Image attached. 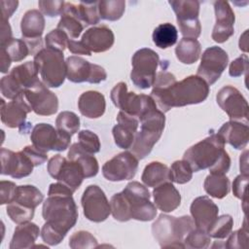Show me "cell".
Listing matches in <instances>:
<instances>
[{
	"label": "cell",
	"instance_id": "cell-1",
	"mask_svg": "<svg viewBox=\"0 0 249 249\" xmlns=\"http://www.w3.org/2000/svg\"><path fill=\"white\" fill-rule=\"evenodd\" d=\"M151 91L157 107L166 113L173 107H183L203 102L209 94V85L196 75L177 82L175 76L165 70L157 73Z\"/></svg>",
	"mask_w": 249,
	"mask_h": 249
},
{
	"label": "cell",
	"instance_id": "cell-2",
	"mask_svg": "<svg viewBox=\"0 0 249 249\" xmlns=\"http://www.w3.org/2000/svg\"><path fill=\"white\" fill-rule=\"evenodd\" d=\"M73 191L61 182L49 187L48 197L43 203L42 215L45 224L63 236L76 225L78 207L72 196Z\"/></svg>",
	"mask_w": 249,
	"mask_h": 249
},
{
	"label": "cell",
	"instance_id": "cell-3",
	"mask_svg": "<svg viewBox=\"0 0 249 249\" xmlns=\"http://www.w3.org/2000/svg\"><path fill=\"white\" fill-rule=\"evenodd\" d=\"M195 226L190 216L174 217L160 214L152 225V233L161 248H184V238Z\"/></svg>",
	"mask_w": 249,
	"mask_h": 249
},
{
	"label": "cell",
	"instance_id": "cell-4",
	"mask_svg": "<svg viewBox=\"0 0 249 249\" xmlns=\"http://www.w3.org/2000/svg\"><path fill=\"white\" fill-rule=\"evenodd\" d=\"M138 121L141 128L136 132L130 150L138 160H142L151 153L154 145L160 138L165 125V116L157 107L145 113Z\"/></svg>",
	"mask_w": 249,
	"mask_h": 249
},
{
	"label": "cell",
	"instance_id": "cell-5",
	"mask_svg": "<svg viewBox=\"0 0 249 249\" xmlns=\"http://www.w3.org/2000/svg\"><path fill=\"white\" fill-rule=\"evenodd\" d=\"M225 150V141L218 133H213L190 147L183 156L193 172L211 167Z\"/></svg>",
	"mask_w": 249,
	"mask_h": 249
},
{
	"label": "cell",
	"instance_id": "cell-6",
	"mask_svg": "<svg viewBox=\"0 0 249 249\" xmlns=\"http://www.w3.org/2000/svg\"><path fill=\"white\" fill-rule=\"evenodd\" d=\"M125 201L130 219L138 221H151L157 215V206L150 200L149 190L137 181L129 182L121 192Z\"/></svg>",
	"mask_w": 249,
	"mask_h": 249
},
{
	"label": "cell",
	"instance_id": "cell-7",
	"mask_svg": "<svg viewBox=\"0 0 249 249\" xmlns=\"http://www.w3.org/2000/svg\"><path fill=\"white\" fill-rule=\"evenodd\" d=\"M43 83L49 88L60 87L66 77V63L63 53L44 48L34 55Z\"/></svg>",
	"mask_w": 249,
	"mask_h": 249
},
{
	"label": "cell",
	"instance_id": "cell-8",
	"mask_svg": "<svg viewBox=\"0 0 249 249\" xmlns=\"http://www.w3.org/2000/svg\"><path fill=\"white\" fill-rule=\"evenodd\" d=\"M160 62L159 54L148 48L136 51L132 56L130 79L138 89H146L152 87L156 80L157 68Z\"/></svg>",
	"mask_w": 249,
	"mask_h": 249
},
{
	"label": "cell",
	"instance_id": "cell-9",
	"mask_svg": "<svg viewBox=\"0 0 249 249\" xmlns=\"http://www.w3.org/2000/svg\"><path fill=\"white\" fill-rule=\"evenodd\" d=\"M110 96L116 107L137 119L157 107L154 99L150 95L127 91L126 84L124 82L118 83L112 89Z\"/></svg>",
	"mask_w": 249,
	"mask_h": 249
},
{
	"label": "cell",
	"instance_id": "cell-10",
	"mask_svg": "<svg viewBox=\"0 0 249 249\" xmlns=\"http://www.w3.org/2000/svg\"><path fill=\"white\" fill-rule=\"evenodd\" d=\"M168 3L176 14L177 23L184 38L196 39L201 32L198 19L199 2L196 0H171Z\"/></svg>",
	"mask_w": 249,
	"mask_h": 249
},
{
	"label": "cell",
	"instance_id": "cell-11",
	"mask_svg": "<svg viewBox=\"0 0 249 249\" xmlns=\"http://www.w3.org/2000/svg\"><path fill=\"white\" fill-rule=\"evenodd\" d=\"M47 170L53 179L63 183L73 192L79 189L86 178L84 170L78 162L67 160L59 154L49 160Z\"/></svg>",
	"mask_w": 249,
	"mask_h": 249
},
{
	"label": "cell",
	"instance_id": "cell-12",
	"mask_svg": "<svg viewBox=\"0 0 249 249\" xmlns=\"http://www.w3.org/2000/svg\"><path fill=\"white\" fill-rule=\"evenodd\" d=\"M32 145L37 149L48 153L49 151H64L71 142V136L54 128L49 124H37L30 134Z\"/></svg>",
	"mask_w": 249,
	"mask_h": 249
},
{
	"label": "cell",
	"instance_id": "cell-13",
	"mask_svg": "<svg viewBox=\"0 0 249 249\" xmlns=\"http://www.w3.org/2000/svg\"><path fill=\"white\" fill-rule=\"evenodd\" d=\"M66 77L72 83L88 82L99 84L106 80L107 73L100 65L90 63L83 57L71 55L66 61Z\"/></svg>",
	"mask_w": 249,
	"mask_h": 249
},
{
	"label": "cell",
	"instance_id": "cell-14",
	"mask_svg": "<svg viewBox=\"0 0 249 249\" xmlns=\"http://www.w3.org/2000/svg\"><path fill=\"white\" fill-rule=\"evenodd\" d=\"M23 96L32 111L40 116H51L58 109L57 96L38 80L32 87L22 90Z\"/></svg>",
	"mask_w": 249,
	"mask_h": 249
},
{
	"label": "cell",
	"instance_id": "cell-15",
	"mask_svg": "<svg viewBox=\"0 0 249 249\" xmlns=\"http://www.w3.org/2000/svg\"><path fill=\"white\" fill-rule=\"evenodd\" d=\"M85 217L94 223L105 221L110 213V203L104 192L96 185H89L84 191L81 198Z\"/></svg>",
	"mask_w": 249,
	"mask_h": 249
},
{
	"label": "cell",
	"instance_id": "cell-16",
	"mask_svg": "<svg viewBox=\"0 0 249 249\" xmlns=\"http://www.w3.org/2000/svg\"><path fill=\"white\" fill-rule=\"evenodd\" d=\"M229 62V55L222 48L213 46L207 48L201 56L196 76L208 85H213L222 75Z\"/></svg>",
	"mask_w": 249,
	"mask_h": 249
},
{
	"label": "cell",
	"instance_id": "cell-17",
	"mask_svg": "<svg viewBox=\"0 0 249 249\" xmlns=\"http://www.w3.org/2000/svg\"><path fill=\"white\" fill-rule=\"evenodd\" d=\"M220 108L228 114L231 121L248 123V103L241 92L232 86L223 87L216 95Z\"/></svg>",
	"mask_w": 249,
	"mask_h": 249
},
{
	"label": "cell",
	"instance_id": "cell-18",
	"mask_svg": "<svg viewBox=\"0 0 249 249\" xmlns=\"http://www.w3.org/2000/svg\"><path fill=\"white\" fill-rule=\"evenodd\" d=\"M138 169V159L131 152H123L102 166L104 178L112 182H119L132 179Z\"/></svg>",
	"mask_w": 249,
	"mask_h": 249
},
{
	"label": "cell",
	"instance_id": "cell-19",
	"mask_svg": "<svg viewBox=\"0 0 249 249\" xmlns=\"http://www.w3.org/2000/svg\"><path fill=\"white\" fill-rule=\"evenodd\" d=\"M45 28L43 14L36 9L27 11L20 21V31L23 40L27 44L30 54H36L42 48V34Z\"/></svg>",
	"mask_w": 249,
	"mask_h": 249
},
{
	"label": "cell",
	"instance_id": "cell-20",
	"mask_svg": "<svg viewBox=\"0 0 249 249\" xmlns=\"http://www.w3.org/2000/svg\"><path fill=\"white\" fill-rule=\"evenodd\" d=\"M1 174L9 175L15 179H21L30 175L34 164L30 159L22 152H13L1 148Z\"/></svg>",
	"mask_w": 249,
	"mask_h": 249
},
{
	"label": "cell",
	"instance_id": "cell-21",
	"mask_svg": "<svg viewBox=\"0 0 249 249\" xmlns=\"http://www.w3.org/2000/svg\"><path fill=\"white\" fill-rule=\"evenodd\" d=\"M213 6L216 22L211 37L217 43H224L234 33V13L227 1H215Z\"/></svg>",
	"mask_w": 249,
	"mask_h": 249
},
{
	"label": "cell",
	"instance_id": "cell-22",
	"mask_svg": "<svg viewBox=\"0 0 249 249\" xmlns=\"http://www.w3.org/2000/svg\"><path fill=\"white\" fill-rule=\"evenodd\" d=\"M31 111L22 91L10 102L6 103L1 99V121L8 127L20 128L25 124L26 116Z\"/></svg>",
	"mask_w": 249,
	"mask_h": 249
},
{
	"label": "cell",
	"instance_id": "cell-23",
	"mask_svg": "<svg viewBox=\"0 0 249 249\" xmlns=\"http://www.w3.org/2000/svg\"><path fill=\"white\" fill-rule=\"evenodd\" d=\"M117 123L118 124L112 129L115 144L124 150L130 149L137 132L138 119L124 111H120L117 116Z\"/></svg>",
	"mask_w": 249,
	"mask_h": 249
},
{
	"label": "cell",
	"instance_id": "cell-24",
	"mask_svg": "<svg viewBox=\"0 0 249 249\" xmlns=\"http://www.w3.org/2000/svg\"><path fill=\"white\" fill-rule=\"evenodd\" d=\"M190 211L196 227L207 231L209 227L218 217L219 208L208 196H197L193 200Z\"/></svg>",
	"mask_w": 249,
	"mask_h": 249
},
{
	"label": "cell",
	"instance_id": "cell-25",
	"mask_svg": "<svg viewBox=\"0 0 249 249\" xmlns=\"http://www.w3.org/2000/svg\"><path fill=\"white\" fill-rule=\"evenodd\" d=\"M81 41L90 52L103 53L111 49L115 36L108 26H93L85 31Z\"/></svg>",
	"mask_w": 249,
	"mask_h": 249
},
{
	"label": "cell",
	"instance_id": "cell-26",
	"mask_svg": "<svg viewBox=\"0 0 249 249\" xmlns=\"http://www.w3.org/2000/svg\"><path fill=\"white\" fill-rule=\"evenodd\" d=\"M218 134L225 143H229L236 150H242L248 144L249 127L246 124L240 122L229 121L220 127Z\"/></svg>",
	"mask_w": 249,
	"mask_h": 249
},
{
	"label": "cell",
	"instance_id": "cell-27",
	"mask_svg": "<svg viewBox=\"0 0 249 249\" xmlns=\"http://www.w3.org/2000/svg\"><path fill=\"white\" fill-rule=\"evenodd\" d=\"M156 206L162 212H172L181 203V195L171 182L157 186L153 191Z\"/></svg>",
	"mask_w": 249,
	"mask_h": 249
},
{
	"label": "cell",
	"instance_id": "cell-28",
	"mask_svg": "<svg viewBox=\"0 0 249 249\" xmlns=\"http://www.w3.org/2000/svg\"><path fill=\"white\" fill-rule=\"evenodd\" d=\"M78 108L80 113L89 119L101 117L106 109L105 97L96 90L83 92L78 99Z\"/></svg>",
	"mask_w": 249,
	"mask_h": 249
},
{
	"label": "cell",
	"instance_id": "cell-29",
	"mask_svg": "<svg viewBox=\"0 0 249 249\" xmlns=\"http://www.w3.org/2000/svg\"><path fill=\"white\" fill-rule=\"evenodd\" d=\"M57 29L65 32L71 39H75L80 36L84 29V25L79 17L78 5L65 2L61 18L57 23Z\"/></svg>",
	"mask_w": 249,
	"mask_h": 249
},
{
	"label": "cell",
	"instance_id": "cell-30",
	"mask_svg": "<svg viewBox=\"0 0 249 249\" xmlns=\"http://www.w3.org/2000/svg\"><path fill=\"white\" fill-rule=\"evenodd\" d=\"M40 233L39 227L31 222L19 224L14 231L10 248L11 249H29L34 247V243Z\"/></svg>",
	"mask_w": 249,
	"mask_h": 249
},
{
	"label": "cell",
	"instance_id": "cell-31",
	"mask_svg": "<svg viewBox=\"0 0 249 249\" xmlns=\"http://www.w3.org/2000/svg\"><path fill=\"white\" fill-rule=\"evenodd\" d=\"M67 158L68 160H74L81 165L86 178L93 177L98 173L99 165L97 160L92 154L84 150L78 142L70 146Z\"/></svg>",
	"mask_w": 249,
	"mask_h": 249
},
{
	"label": "cell",
	"instance_id": "cell-32",
	"mask_svg": "<svg viewBox=\"0 0 249 249\" xmlns=\"http://www.w3.org/2000/svg\"><path fill=\"white\" fill-rule=\"evenodd\" d=\"M141 180L148 187H157L162 183L171 182L169 168L160 161H152L145 166Z\"/></svg>",
	"mask_w": 249,
	"mask_h": 249
},
{
	"label": "cell",
	"instance_id": "cell-33",
	"mask_svg": "<svg viewBox=\"0 0 249 249\" xmlns=\"http://www.w3.org/2000/svg\"><path fill=\"white\" fill-rule=\"evenodd\" d=\"M38 69L34 61H27L25 63L15 66L10 75L18 83V85L24 90L32 87L38 79Z\"/></svg>",
	"mask_w": 249,
	"mask_h": 249
},
{
	"label": "cell",
	"instance_id": "cell-34",
	"mask_svg": "<svg viewBox=\"0 0 249 249\" xmlns=\"http://www.w3.org/2000/svg\"><path fill=\"white\" fill-rule=\"evenodd\" d=\"M175 53L177 59L184 64H193L198 60L201 53L200 43L196 39L183 38L179 41Z\"/></svg>",
	"mask_w": 249,
	"mask_h": 249
},
{
	"label": "cell",
	"instance_id": "cell-35",
	"mask_svg": "<svg viewBox=\"0 0 249 249\" xmlns=\"http://www.w3.org/2000/svg\"><path fill=\"white\" fill-rule=\"evenodd\" d=\"M205 192L212 197L223 198L230 192V179L226 174L210 173L204 180Z\"/></svg>",
	"mask_w": 249,
	"mask_h": 249
},
{
	"label": "cell",
	"instance_id": "cell-36",
	"mask_svg": "<svg viewBox=\"0 0 249 249\" xmlns=\"http://www.w3.org/2000/svg\"><path fill=\"white\" fill-rule=\"evenodd\" d=\"M44 199V195L37 189L35 186L32 185H21L17 187L16 191V197L14 201L35 209Z\"/></svg>",
	"mask_w": 249,
	"mask_h": 249
},
{
	"label": "cell",
	"instance_id": "cell-37",
	"mask_svg": "<svg viewBox=\"0 0 249 249\" xmlns=\"http://www.w3.org/2000/svg\"><path fill=\"white\" fill-rule=\"evenodd\" d=\"M154 44L160 49H167L173 46L178 39L177 28L169 23H161L158 25L153 32Z\"/></svg>",
	"mask_w": 249,
	"mask_h": 249
},
{
	"label": "cell",
	"instance_id": "cell-38",
	"mask_svg": "<svg viewBox=\"0 0 249 249\" xmlns=\"http://www.w3.org/2000/svg\"><path fill=\"white\" fill-rule=\"evenodd\" d=\"M125 10L124 0H101L98 1V11L100 18L110 21L120 19Z\"/></svg>",
	"mask_w": 249,
	"mask_h": 249
},
{
	"label": "cell",
	"instance_id": "cell-39",
	"mask_svg": "<svg viewBox=\"0 0 249 249\" xmlns=\"http://www.w3.org/2000/svg\"><path fill=\"white\" fill-rule=\"evenodd\" d=\"M233 227L232 217L229 214H224L220 217H217L216 220L207 230V233L210 237L216 239H224L229 236L231 232Z\"/></svg>",
	"mask_w": 249,
	"mask_h": 249
},
{
	"label": "cell",
	"instance_id": "cell-40",
	"mask_svg": "<svg viewBox=\"0 0 249 249\" xmlns=\"http://www.w3.org/2000/svg\"><path fill=\"white\" fill-rule=\"evenodd\" d=\"M55 124L58 130L63 131L72 137V135L78 132L80 128V119L74 112L63 111L58 114L55 120Z\"/></svg>",
	"mask_w": 249,
	"mask_h": 249
},
{
	"label": "cell",
	"instance_id": "cell-41",
	"mask_svg": "<svg viewBox=\"0 0 249 249\" xmlns=\"http://www.w3.org/2000/svg\"><path fill=\"white\" fill-rule=\"evenodd\" d=\"M0 49H3L12 61H21L27 55L30 54L29 48L23 39H11L7 44L1 46Z\"/></svg>",
	"mask_w": 249,
	"mask_h": 249
},
{
	"label": "cell",
	"instance_id": "cell-42",
	"mask_svg": "<svg viewBox=\"0 0 249 249\" xmlns=\"http://www.w3.org/2000/svg\"><path fill=\"white\" fill-rule=\"evenodd\" d=\"M78 13L82 22L96 24L100 20L97 1H81L78 5Z\"/></svg>",
	"mask_w": 249,
	"mask_h": 249
},
{
	"label": "cell",
	"instance_id": "cell-43",
	"mask_svg": "<svg viewBox=\"0 0 249 249\" xmlns=\"http://www.w3.org/2000/svg\"><path fill=\"white\" fill-rule=\"evenodd\" d=\"M210 241L211 239L207 231L196 228L192 230L186 235V237L184 238L183 244H184V248L204 249L209 246Z\"/></svg>",
	"mask_w": 249,
	"mask_h": 249
},
{
	"label": "cell",
	"instance_id": "cell-44",
	"mask_svg": "<svg viewBox=\"0 0 249 249\" xmlns=\"http://www.w3.org/2000/svg\"><path fill=\"white\" fill-rule=\"evenodd\" d=\"M169 171L171 182L177 184H186L193 177V170L185 160L174 161L171 164Z\"/></svg>",
	"mask_w": 249,
	"mask_h": 249
},
{
	"label": "cell",
	"instance_id": "cell-45",
	"mask_svg": "<svg viewBox=\"0 0 249 249\" xmlns=\"http://www.w3.org/2000/svg\"><path fill=\"white\" fill-rule=\"evenodd\" d=\"M6 210L10 219L18 225L32 220V218L34 217V211H35V209L23 206L16 201L9 203Z\"/></svg>",
	"mask_w": 249,
	"mask_h": 249
},
{
	"label": "cell",
	"instance_id": "cell-46",
	"mask_svg": "<svg viewBox=\"0 0 249 249\" xmlns=\"http://www.w3.org/2000/svg\"><path fill=\"white\" fill-rule=\"evenodd\" d=\"M69 246L72 249H92L97 247V240L90 232L79 231L70 236Z\"/></svg>",
	"mask_w": 249,
	"mask_h": 249
},
{
	"label": "cell",
	"instance_id": "cell-47",
	"mask_svg": "<svg viewBox=\"0 0 249 249\" xmlns=\"http://www.w3.org/2000/svg\"><path fill=\"white\" fill-rule=\"evenodd\" d=\"M225 247L229 249H240L248 247V229L246 218L244 219V223L241 229L229 234V238L225 244Z\"/></svg>",
	"mask_w": 249,
	"mask_h": 249
},
{
	"label": "cell",
	"instance_id": "cell-48",
	"mask_svg": "<svg viewBox=\"0 0 249 249\" xmlns=\"http://www.w3.org/2000/svg\"><path fill=\"white\" fill-rule=\"evenodd\" d=\"M78 143L84 150L92 155L100 151L99 138L94 132L90 130H81L78 133Z\"/></svg>",
	"mask_w": 249,
	"mask_h": 249
},
{
	"label": "cell",
	"instance_id": "cell-49",
	"mask_svg": "<svg viewBox=\"0 0 249 249\" xmlns=\"http://www.w3.org/2000/svg\"><path fill=\"white\" fill-rule=\"evenodd\" d=\"M69 37L60 29H53L49 32L45 37L46 47L54 51L63 53L67 47V41Z\"/></svg>",
	"mask_w": 249,
	"mask_h": 249
},
{
	"label": "cell",
	"instance_id": "cell-50",
	"mask_svg": "<svg viewBox=\"0 0 249 249\" xmlns=\"http://www.w3.org/2000/svg\"><path fill=\"white\" fill-rule=\"evenodd\" d=\"M0 89L3 96L12 100L16 98L23 90L10 74L8 76H4L1 79Z\"/></svg>",
	"mask_w": 249,
	"mask_h": 249
},
{
	"label": "cell",
	"instance_id": "cell-51",
	"mask_svg": "<svg viewBox=\"0 0 249 249\" xmlns=\"http://www.w3.org/2000/svg\"><path fill=\"white\" fill-rule=\"evenodd\" d=\"M64 4L65 2L61 0H40L38 2L40 12L50 18H54L58 15H61Z\"/></svg>",
	"mask_w": 249,
	"mask_h": 249
},
{
	"label": "cell",
	"instance_id": "cell-52",
	"mask_svg": "<svg viewBox=\"0 0 249 249\" xmlns=\"http://www.w3.org/2000/svg\"><path fill=\"white\" fill-rule=\"evenodd\" d=\"M247 183H248V174H242V173L236 176L232 183V193L235 197L243 201L244 212H246V204H247Z\"/></svg>",
	"mask_w": 249,
	"mask_h": 249
},
{
	"label": "cell",
	"instance_id": "cell-53",
	"mask_svg": "<svg viewBox=\"0 0 249 249\" xmlns=\"http://www.w3.org/2000/svg\"><path fill=\"white\" fill-rule=\"evenodd\" d=\"M248 56L247 54H241L239 57L232 60L230 64L229 74L231 77H240L246 74L248 71Z\"/></svg>",
	"mask_w": 249,
	"mask_h": 249
},
{
	"label": "cell",
	"instance_id": "cell-54",
	"mask_svg": "<svg viewBox=\"0 0 249 249\" xmlns=\"http://www.w3.org/2000/svg\"><path fill=\"white\" fill-rule=\"evenodd\" d=\"M16 184L11 181H4L0 182V195L1 204H9L14 201L16 197V191H17Z\"/></svg>",
	"mask_w": 249,
	"mask_h": 249
},
{
	"label": "cell",
	"instance_id": "cell-55",
	"mask_svg": "<svg viewBox=\"0 0 249 249\" xmlns=\"http://www.w3.org/2000/svg\"><path fill=\"white\" fill-rule=\"evenodd\" d=\"M21 151L30 159V160L33 162L34 166L41 165L42 163H44L48 160L47 153L37 149L33 145L25 146Z\"/></svg>",
	"mask_w": 249,
	"mask_h": 249
},
{
	"label": "cell",
	"instance_id": "cell-56",
	"mask_svg": "<svg viewBox=\"0 0 249 249\" xmlns=\"http://www.w3.org/2000/svg\"><path fill=\"white\" fill-rule=\"evenodd\" d=\"M231 167V158L226 150L223 151L219 160L211 167H209L210 173L226 174Z\"/></svg>",
	"mask_w": 249,
	"mask_h": 249
},
{
	"label": "cell",
	"instance_id": "cell-57",
	"mask_svg": "<svg viewBox=\"0 0 249 249\" xmlns=\"http://www.w3.org/2000/svg\"><path fill=\"white\" fill-rule=\"evenodd\" d=\"M18 5V1H13V0H2L0 1L1 6V14H2V19L9 20L11 16L14 14V12L17 10Z\"/></svg>",
	"mask_w": 249,
	"mask_h": 249
},
{
	"label": "cell",
	"instance_id": "cell-58",
	"mask_svg": "<svg viewBox=\"0 0 249 249\" xmlns=\"http://www.w3.org/2000/svg\"><path fill=\"white\" fill-rule=\"evenodd\" d=\"M67 48L72 53H75V54L91 55V52L86 47V45L82 41H75L72 39H68Z\"/></svg>",
	"mask_w": 249,
	"mask_h": 249
},
{
	"label": "cell",
	"instance_id": "cell-59",
	"mask_svg": "<svg viewBox=\"0 0 249 249\" xmlns=\"http://www.w3.org/2000/svg\"><path fill=\"white\" fill-rule=\"evenodd\" d=\"M12 37V29L9 24L8 20L1 18V40H0V47L7 44Z\"/></svg>",
	"mask_w": 249,
	"mask_h": 249
},
{
	"label": "cell",
	"instance_id": "cell-60",
	"mask_svg": "<svg viewBox=\"0 0 249 249\" xmlns=\"http://www.w3.org/2000/svg\"><path fill=\"white\" fill-rule=\"evenodd\" d=\"M0 62H1V72L7 73L12 60L3 49H0Z\"/></svg>",
	"mask_w": 249,
	"mask_h": 249
},
{
	"label": "cell",
	"instance_id": "cell-61",
	"mask_svg": "<svg viewBox=\"0 0 249 249\" xmlns=\"http://www.w3.org/2000/svg\"><path fill=\"white\" fill-rule=\"evenodd\" d=\"M248 151L245 150L242 155H240V171L242 174H248Z\"/></svg>",
	"mask_w": 249,
	"mask_h": 249
},
{
	"label": "cell",
	"instance_id": "cell-62",
	"mask_svg": "<svg viewBox=\"0 0 249 249\" xmlns=\"http://www.w3.org/2000/svg\"><path fill=\"white\" fill-rule=\"evenodd\" d=\"M247 31L248 30H246L244 33H243V35L242 36H240V40H239V49L240 50H242V51H244V52H247L248 51V49H247Z\"/></svg>",
	"mask_w": 249,
	"mask_h": 249
}]
</instances>
